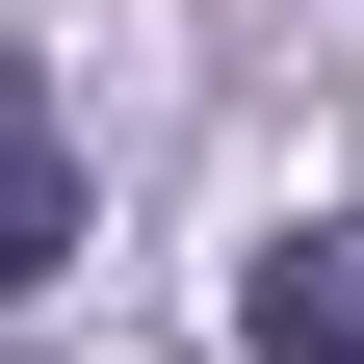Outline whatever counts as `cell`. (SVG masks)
Listing matches in <instances>:
<instances>
[{
	"label": "cell",
	"mask_w": 364,
	"mask_h": 364,
	"mask_svg": "<svg viewBox=\"0 0 364 364\" xmlns=\"http://www.w3.org/2000/svg\"><path fill=\"white\" fill-rule=\"evenodd\" d=\"M235 364H364V235H260L235 260Z\"/></svg>",
	"instance_id": "6da1fadb"
},
{
	"label": "cell",
	"mask_w": 364,
	"mask_h": 364,
	"mask_svg": "<svg viewBox=\"0 0 364 364\" xmlns=\"http://www.w3.org/2000/svg\"><path fill=\"white\" fill-rule=\"evenodd\" d=\"M78 260V130H53V78L0 53V287H53Z\"/></svg>",
	"instance_id": "7a4b0ae2"
}]
</instances>
